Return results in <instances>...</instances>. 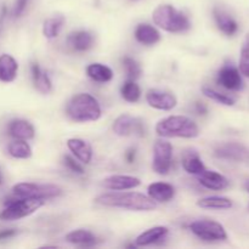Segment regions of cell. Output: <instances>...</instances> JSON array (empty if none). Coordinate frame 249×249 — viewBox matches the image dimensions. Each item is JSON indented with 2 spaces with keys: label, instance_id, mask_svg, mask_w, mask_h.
Segmentation results:
<instances>
[{
  "label": "cell",
  "instance_id": "obj_41",
  "mask_svg": "<svg viewBox=\"0 0 249 249\" xmlns=\"http://www.w3.org/2000/svg\"><path fill=\"white\" fill-rule=\"evenodd\" d=\"M248 208H249V206H248Z\"/></svg>",
  "mask_w": 249,
  "mask_h": 249
},
{
  "label": "cell",
  "instance_id": "obj_31",
  "mask_svg": "<svg viewBox=\"0 0 249 249\" xmlns=\"http://www.w3.org/2000/svg\"><path fill=\"white\" fill-rule=\"evenodd\" d=\"M238 70H240L241 74L249 78V32L246 34L242 46H241Z\"/></svg>",
  "mask_w": 249,
  "mask_h": 249
},
{
  "label": "cell",
  "instance_id": "obj_32",
  "mask_svg": "<svg viewBox=\"0 0 249 249\" xmlns=\"http://www.w3.org/2000/svg\"><path fill=\"white\" fill-rule=\"evenodd\" d=\"M202 92L206 97L213 100V101L218 102V104L224 105V106H233L235 105V100L231 96L226 94H221V92L216 91V90L212 89L209 87H203L202 88Z\"/></svg>",
  "mask_w": 249,
  "mask_h": 249
},
{
  "label": "cell",
  "instance_id": "obj_34",
  "mask_svg": "<svg viewBox=\"0 0 249 249\" xmlns=\"http://www.w3.org/2000/svg\"><path fill=\"white\" fill-rule=\"evenodd\" d=\"M63 160H65V165L71 170V172L79 175L84 174V169H83L82 164H80L79 162H77L73 157H71V156H65Z\"/></svg>",
  "mask_w": 249,
  "mask_h": 249
},
{
  "label": "cell",
  "instance_id": "obj_27",
  "mask_svg": "<svg viewBox=\"0 0 249 249\" xmlns=\"http://www.w3.org/2000/svg\"><path fill=\"white\" fill-rule=\"evenodd\" d=\"M197 206L204 209H230L232 207V201L228 197L209 196L198 199Z\"/></svg>",
  "mask_w": 249,
  "mask_h": 249
},
{
  "label": "cell",
  "instance_id": "obj_26",
  "mask_svg": "<svg viewBox=\"0 0 249 249\" xmlns=\"http://www.w3.org/2000/svg\"><path fill=\"white\" fill-rule=\"evenodd\" d=\"M32 70V78H33L34 87L38 91L43 92V94H48V92L51 91V88H53V84H51L50 77L46 72H43L39 67L38 63H33L31 67Z\"/></svg>",
  "mask_w": 249,
  "mask_h": 249
},
{
  "label": "cell",
  "instance_id": "obj_14",
  "mask_svg": "<svg viewBox=\"0 0 249 249\" xmlns=\"http://www.w3.org/2000/svg\"><path fill=\"white\" fill-rule=\"evenodd\" d=\"M68 150L72 152V155L83 164H89L92 160V147L88 141L83 139L72 138L67 140Z\"/></svg>",
  "mask_w": 249,
  "mask_h": 249
},
{
  "label": "cell",
  "instance_id": "obj_6",
  "mask_svg": "<svg viewBox=\"0 0 249 249\" xmlns=\"http://www.w3.org/2000/svg\"><path fill=\"white\" fill-rule=\"evenodd\" d=\"M44 206V199L16 198L0 212V220L14 221L27 218Z\"/></svg>",
  "mask_w": 249,
  "mask_h": 249
},
{
  "label": "cell",
  "instance_id": "obj_25",
  "mask_svg": "<svg viewBox=\"0 0 249 249\" xmlns=\"http://www.w3.org/2000/svg\"><path fill=\"white\" fill-rule=\"evenodd\" d=\"M87 74L94 82L108 83L113 79V71L102 63H90L87 67Z\"/></svg>",
  "mask_w": 249,
  "mask_h": 249
},
{
  "label": "cell",
  "instance_id": "obj_1",
  "mask_svg": "<svg viewBox=\"0 0 249 249\" xmlns=\"http://www.w3.org/2000/svg\"><path fill=\"white\" fill-rule=\"evenodd\" d=\"M95 202L102 207L121 208L133 212H150L157 207L156 202L150 196H146L140 192H108L97 196Z\"/></svg>",
  "mask_w": 249,
  "mask_h": 249
},
{
  "label": "cell",
  "instance_id": "obj_36",
  "mask_svg": "<svg viewBox=\"0 0 249 249\" xmlns=\"http://www.w3.org/2000/svg\"><path fill=\"white\" fill-rule=\"evenodd\" d=\"M17 233L16 230L14 229H7V230H1L0 231V240H7V238L14 237Z\"/></svg>",
  "mask_w": 249,
  "mask_h": 249
},
{
  "label": "cell",
  "instance_id": "obj_35",
  "mask_svg": "<svg viewBox=\"0 0 249 249\" xmlns=\"http://www.w3.org/2000/svg\"><path fill=\"white\" fill-rule=\"evenodd\" d=\"M27 4H28V0H16L15 2V7H14V16L15 17H19L26 10Z\"/></svg>",
  "mask_w": 249,
  "mask_h": 249
},
{
  "label": "cell",
  "instance_id": "obj_11",
  "mask_svg": "<svg viewBox=\"0 0 249 249\" xmlns=\"http://www.w3.org/2000/svg\"><path fill=\"white\" fill-rule=\"evenodd\" d=\"M146 102L148 106L160 111H172L178 105V99L170 92L158 89H150L146 92Z\"/></svg>",
  "mask_w": 249,
  "mask_h": 249
},
{
  "label": "cell",
  "instance_id": "obj_38",
  "mask_svg": "<svg viewBox=\"0 0 249 249\" xmlns=\"http://www.w3.org/2000/svg\"><path fill=\"white\" fill-rule=\"evenodd\" d=\"M195 107H196V111L198 114H206L207 112H208L207 107L204 106L203 104H201V102H197V104L195 105Z\"/></svg>",
  "mask_w": 249,
  "mask_h": 249
},
{
  "label": "cell",
  "instance_id": "obj_8",
  "mask_svg": "<svg viewBox=\"0 0 249 249\" xmlns=\"http://www.w3.org/2000/svg\"><path fill=\"white\" fill-rule=\"evenodd\" d=\"M173 160V146L169 141L160 139L153 146L152 169L158 175H167L170 172Z\"/></svg>",
  "mask_w": 249,
  "mask_h": 249
},
{
  "label": "cell",
  "instance_id": "obj_7",
  "mask_svg": "<svg viewBox=\"0 0 249 249\" xmlns=\"http://www.w3.org/2000/svg\"><path fill=\"white\" fill-rule=\"evenodd\" d=\"M195 236L206 242H220L228 240V232L220 223L214 220H196L190 225Z\"/></svg>",
  "mask_w": 249,
  "mask_h": 249
},
{
  "label": "cell",
  "instance_id": "obj_29",
  "mask_svg": "<svg viewBox=\"0 0 249 249\" xmlns=\"http://www.w3.org/2000/svg\"><path fill=\"white\" fill-rule=\"evenodd\" d=\"M63 23H65V17L63 16H55L45 19L43 23L44 36L48 39L56 38L62 29Z\"/></svg>",
  "mask_w": 249,
  "mask_h": 249
},
{
  "label": "cell",
  "instance_id": "obj_22",
  "mask_svg": "<svg viewBox=\"0 0 249 249\" xmlns=\"http://www.w3.org/2000/svg\"><path fill=\"white\" fill-rule=\"evenodd\" d=\"M213 14H214V19H215L216 26H218V28L220 29L225 36H232L233 34L238 31L237 22H236V19L233 18L232 16H230L228 12L215 7Z\"/></svg>",
  "mask_w": 249,
  "mask_h": 249
},
{
  "label": "cell",
  "instance_id": "obj_18",
  "mask_svg": "<svg viewBox=\"0 0 249 249\" xmlns=\"http://www.w3.org/2000/svg\"><path fill=\"white\" fill-rule=\"evenodd\" d=\"M9 133L14 139L28 141L36 136V129L33 124L26 119H15L9 124Z\"/></svg>",
  "mask_w": 249,
  "mask_h": 249
},
{
  "label": "cell",
  "instance_id": "obj_19",
  "mask_svg": "<svg viewBox=\"0 0 249 249\" xmlns=\"http://www.w3.org/2000/svg\"><path fill=\"white\" fill-rule=\"evenodd\" d=\"M134 36H135V39L139 43L146 46L155 45L160 40V31L148 23L138 24Z\"/></svg>",
  "mask_w": 249,
  "mask_h": 249
},
{
  "label": "cell",
  "instance_id": "obj_5",
  "mask_svg": "<svg viewBox=\"0 0 249 249\" xmlns=\"http://www.w3.org/2000/svg\"><path fill=\"white\" fill-rule=\"evenodd\" d=\"M12 194L16 198H55L62 194V189L53 184H34V182H18L12 187Z\"/></svg>",
  "mask_w": 249,
  "mask_h": 249
},
{
  "label": "cell",
  "instance_id": "obj_23",
  "mask_svg": "<svg viewBox=\"0 0 249 249\" xmlns=\"http://www.w3.org/2000/svg\"><path fill=\"white\" fill-rule=\"evenodd\" d=\"M71 48L75 51H87L94 44V38L87 31H77L70 34L67 39Z\"/></svg>",
  "mask_w": 249,
  "mask_h": 249
},
{
  "label": "cell",
  "instance_id": "obj_13",
  "mask_svg": "<svg viewBox=\"0 0 249 249\" xmlns=\"http://www.w3.org/2000/svg\"><path fill=\"white\" fill-rule=\"evenodd\" d=\"M218 83L228 90H237L242 89L243 82L241 77L240 70L233 67L232 65H225L218 73Z\"/></svg>",
  "mask_w": 249,
  "mask_h": 249
},
{
  "label": "cell",
  "instance_id": "obj_20",
  "mask_svg": "<svg viewBox=\"0 0 249 249\" xmlns=\"http://www.w3.org/2000/svg\"><path fill=\"white\" fill-rule=\"evenodd\" d=\"M18 63L9 53L0 55V82L12 83L17 77Z\"/></svg>",
  "mask_w": 249,
  "mask_h": 249
},
{
  "label": "cell",
  "instance_id": "obj_10",
  "mask_svg": "<svg viewBox=\"0 0 249 249\" xmlns=\"http://www.w3.org/2000/svg\"><path fill=\"white\" fill-rule=\"evenodd\" d=\"M114 134L118 136H129L131 134H138L139 136L145 135L143 123L138 118H134L130 114H121L113 122Z\"/></svg>",
  "mask_w": 249,
  "mask_h": 249
},
{
  "label": "cell",
  "instance_id": "obj_15",
  "mask_svg": "<svg viewBox=\"0 0 249 249\" xmlns=\"http://www.w3.org/2000/svg\"><path fill=\"white\" fill-rule=\"evenodd\" d=\"M197 178L202 186L213 191H221L229 186V180L223 174L214 170L206 169L202 174L197 175Z\"/></svg>",
  "mask_w": 249,
  "mask_h": 249
},
{
  "label": "cell",
  "instance_id": "obj_37",
  "mask_svg": "<svg viewBox=\"0 0 249 249\" xmlns=\"http://www.w3.org/2000/svg\"><path fill=\"white\" fill-rule=\"evenodd\" d=\"M135 155H136L135 148H129V150L125 152L126 162H128V163H134V160H135Z\"/></svg>",
  "mask_w": 249,
  "mask_h": 249
},
{
  "label": "cell",
  "instance_id": "obj_2",
  "mask_svg": "<svg viewBox=\"0 0 249 249\" xmlns=\"http://www.w3.org/2000/svg\"><path fill=\"white\" fill-rule=\"evenodd\" d=\"M67 116L77 123L96 122L101 118V106L96 97L88 92H79L70 100L67 105Z\"/></svg>",
  "mask_w": 249,
  "mask_h": 249
},
{
  "label": "cell",
  "instance_id": "obj_12",
  "mask_svg": "<svg viewBox=\"0 0 249 249\" xmlns=\"http://www.w3.org/2000/svg\"><path fill=\"white\" fill-rule=\"evenodd\" d=\"M140 185L141 180L133 175H111L102 180V186L111 191H126Z\"/></svg>",
  "mask_w": 249,
  "mask_h": 249
},
{
  "label": "cell",
  "instance_id": "obj_39",
  "mask_svg": "<svg viewBox=\"0 0 249 249\" xmlns=\"http://www.w3.org/2000/svg\"><path fill=\"white\" fill-rule=\"evenodd\" d=\"M2 182H4V178H2L1 170H0V185H2Z\"/></svg>",
  "mask_w": 249,
  "mask_h": 249
},
{
  "label": "cell",
  "instance_id": "obj_33",
  "mask_svg": "<svg viewBox=\"0 0 249 249\" xmlns=\"http://www.w3.org/2000/svg\"><path fill=\"white\" fill-rule=\"evenodd\" d=\"M123 66H124V70H125L128 79L136 80L141 77V74H142V70H141V66L139 65L138 61L129 57V56H126V57L123 58Z\"/></svg>",
  "mask_w": 249,
  "mask_h": 249
},
{
  "label": "cell",
  "instance_id": "obj_30",
  "mask_svg": "<svg viewBox=\"0 0 249 249\" xmlns=\"http://www.w3.org/2000/svg\"><path fill=\"white\" fill-rule=\"evenodd\" d=\"M121 95L124 101L129 104H135L141 97V89L135 80L128 79L121 88Z\"/></svg>",
  "mask_w": 249,
  "mask_h": 249
},
{
  "label": "cell",
  "instance_id": "obj_3",
  "mask_svg": "<svg viewBox=\"0 0 249 249\" xmlns=\"http://www.w3.org/2000/svg\"><path fill=\"white\" fill-rule=\"evenodd\" d=\"M156 133L160 138L195 139L199 135V128L189 117L169 116L156 124Z\"/></svg>",
  "mask_w": 249,
  "mask_h": 249
},
{
  "label": "cell",
  "instance_id": "obj_28",
  "mask_svg": "<svg viewBox=\"0 0 249 249\" xmlns=\"http://www.w3.org/2000/svg\"><path fill=\"white\" fill-rule=\"evenodd\" d=\"M7 151L10 156L16 160H28L32 157V147L26 140L15 139L12 142L9 143Z\"/></svg>",
  "mask_w": 249,
  "mask_h": 249
},
{
  "label": "cell",
  "instance_id": "obj_17",
  "mask_svg": "<svg viewBox=\"0 0 249 249\" xmlns=\"http://www.w3.org/2000/svg\"><path fill=\"white\" fill-rule=\"evenodd\" d=\"M169 229L167 226H155L148 230L143 231L136 237L135 246L138 247H147V246L155 245V243L160 242L167 237Z\"/></svg>",
  "mask_w": 249,
  "mask_h": 249
},
{
  "label": "cell",
  "instance_id": "obj_24",
  "mask_svg": "<svg viewBox=\"0 0 249 249\" xmlns=\"http://www.w3.org/2000/svg\"><path fill=\"white\" fill-rule=\"evenodd\" d=\"M181 165L184 168V170L189 174L192 175H199L207 169L206 165H204L203 160H201V157L198 156L197 152H186L182 157Z\"/></svg>",
  "mask_w": 249,
  "mask_h": 249
},
{
  "label": "cell",
  "instance_id": "obj_4",
  "mask_svg": "<svg viewBox=\"0 0 249 249\" xmlns=\"http://www.w3.org/2000/svg\"><path fill=\"white\" fill-rule=\"evenodd\" d=\"M153 23L169 33H182L191 28V22L184 12L170 4H162L152 12Z\"/></svg>",
  "mask_w": 249,
  "mask_h": 249
},
{
  "label": "cell",
  "instance_id": "obj_21",
  "mask_svg": "<svg viewBox=\"0 0 249 249\" xmlns=\"http://www.w3.org/2000/svg\"><path fill=\"white\" fill-rule=\"evenodd\" d=\"M65 238L71 245L80 246V247H92L99 243V238L91 231L84 230V229L71 231L66 235Z\"/></svg>",
  "mask_w": 249,
  "mask_h": 249
},
{
  "label": "cell",
  "instance_id": "obj_9",
  "mask_svg": "<svg viewBox=\"0 0 249 249\" xmlns=\"http://www.w3.org/2000/svg\"><path fill=\"white\" fill-rule=\"evenodd\" d=\"M214 156L219 160L249 163V148L238 142L221 143L214 150Z\"/></svg>",
  "mask_w": 249,
  "mask_h": 249
},
{
  "label": "cell",
  "instance_id": "obj_40",
  "mask_svg": "<svg viewBox=\"0 0 249 249\" xmlns=\"http://www.w3.org/2000/svg\"><path fill=\"white\" fill-rule=\"evenodd\" d=\"M246 189H247V191L249 192V181L247 182V184H246Z\"/></svg>",
  "mask_w": 249,
  "mask_h": 249
},
{
  "label": "cell",
  "instance_id": "obj_16",
  "mask_svg": "<svg viewBox=\"0 0 249 249\" xmlns=\"http://www.w3.org/2000/svg\"><path fill=\"white\" fill-rule=\"evenodd\" d=\"M148 196L158 203H168L175 197V187L168 182H153L147 187Z\"/></svg>",
  "mask_w": 249,
  "mask_h": 249
}]
</instances>
